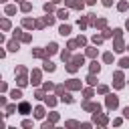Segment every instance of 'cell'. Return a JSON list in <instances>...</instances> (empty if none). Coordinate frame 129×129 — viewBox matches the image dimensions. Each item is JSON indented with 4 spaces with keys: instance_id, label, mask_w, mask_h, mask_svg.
I'll return each mask as SVG.
<instances>
[{
    "instance_id": "obj_6",
    "label": "cell",
    "mask_w": 129,
    "mask_h": 129,
    "mask_svg": "<svg viewBox=\"0 0 129 129\" xmlns=\"http://www.w3.org/2000/svg\"><path fill=\"white\" fill-rule=\"evenodd\" d=\"M48 53H57V44H55V42L48 44Z\"/></svg>"
},
{
    "instance_id": "obj_3",
    "label": "cell",
    "mask_w": 129,
    "mask_h": 129,
    "mask_svg": "<svg viewBox=\"0 0 129 129\" xmlns=\"http://www.w3.org/2000/svg\"><path fill=\"white\" fill-rule=\"evenodd\" d=\"M59 32L64 36V34H69V32H71V28H69V26H61V30H59Z\"/></svg>"
},
{
    "instance_id": "obj_4",
    "label": "cell",
    "mask_w": 129,
    "mask_h": 129,
    "mask_svg": "<svg viewBox=\"0 0 129 129\" xmlns=\"http://www.w3.org/2000/svg\"><path fill=\"white\" fill-rule=\"evenodd\" d=\"M44 69H46V71H55V64L46 61V63H44Z\"/></svg>"
},
{
    "instance_id": "obj_9",
    "label": "cell",
    "mask_w": 129,
    "mask_h": 129,
    "mask_svg": "<svg viewBox=\"0 0 129 129\" xmlns=\"http://www.w3.org/2000/svg\"><path fill=\"white\" fill-rule=\"evenodd\" d=\"M59 18H67V10H61L59 12Z\"/></svg>"
},
{
    "instance_id": "obj_10",
    "label": "cell",
    "mask_w": 129,
    "mask_h": 129,
    "mask_svg": "<svg viewBox=\"0 0 129 129\" xmlns=\"http://www.w3.org/2000/svg\"><path fill=\"white\" fill-rule=\"evenodd\" d=\"M8 46H10V51H16V48H18V44H16V42H10Z\"/></svg>"
},
{
    "instance_id": "obj_11",
    "label": "cell",
    "mask_w": 129,
    "mask_h": 129,
    "mask_svg": "<svg viewBox=\"0 0 129 129\" xmlns=\"http://www.w3.org/2000/svg\"><path fill=\"white\" fill-rule=\"evenodd\" d=\"M125 117H129V109H125Z\"/></svg>"
},
{
    "instance_id": "obj_5",
    "label": "cell",
    "mask_w": 129,
    "mask_h": 129,
    "mask_svg": "<svg viewBox=\"0 0 129 129\" xmlns=\"http://www.w3.org/2000/svg\"><path fill=\"white\" fill-rule=\"evenodd\" d=\"M119 64H121L123 69H127V67H129V59H121V63H119Z\"/></svg>"
},
{
    "instance_id": "obj_1",
    "label": "cell",
    "mask_w": 129,
    "mask_h": 129,
    "mask_svg": "<svg viewBox=\"0 0 129 129\" xmlns=\"http://www.w3.org/2000/svg\"><path fill=\"white\" fill-rule=\"evenodd\" d=\"M107 107H109V109H115V107H117V97L111 95L109 99H107Z\"/></svg>"
},
{
    "instance_id": "obj_8",
    "label": "cell",
    "mask_w": 129,
    "mask_h": 129,
    "mask_svg": "<svg viewBox=\"0 0 129 129\" xmlns=\"http://www.w3.org/2000/svg\"><path fill=\"white\" fill-rule=\"evenodd\" d=\"M87 55H89V57H95V55H97V51H95V48H89Z\"/></svg>"
},
{
    "instance_id": "obj_7",
    "label": "cell",
    "mask_w": 129,
    "mask_h": 129,
    "mask_svg": "<svg viewBox=\"0 0 129 129\" xmlns=\"http://www.w3.org/2000/svg\"><path fill=\"white\" fill-rule=\"evenodd\" d=\"M91 73H99V64H97V63L91 64Z\"/></svg>"
},
{
    "instance_id": "obj_2",
    "label": "cell",
    "mask_w": 129,
    "mask_h": 129,
    "mask_svg": "<svg viewBox=\"0 0 129 129\" xmlns=\"http://www.w3.org/2000/svg\"><path fill=\"white\" fill-rule=\"evenodd\" d=\"M28 111H30V105L28 103H22L20 105V113H28Z\"/></svg>"
}]
</instances>
